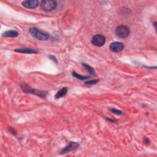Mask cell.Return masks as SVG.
Returning a JSON list of instances; mask_svg holds the SVG:
<instances>
[{
  "mask_svg": "<svg viewBox=\"0 0 157 157\" xmlns=\"http://www.w3.org/2000/svg\"><path fill=\"white\" fill-rule=\"evenodd\" d=\"M20 87L22 90V91L26 93H30L33 95H35L41 97V98H46L47 95V92L45 91L39 90L34 89L32 88L30 86H29L26 83H22L20 85Z\"/></svg>",
  "mask_w": 157,
  "mask_h": 157,
  "instance_id": "obj_1",
  "label": "cell"
},
{
  "mask_svg": "<svg viewBox=\"0 0 157 157\" xmlns=\"http://www.w3.org/2000/svg\"><path fill=\"white\" fill-rule=\"evenodd\" d=\"M29 33L33 38L39 41H47L49 38V35L36 28H32L29 29Z\"/></svg>",
  "mask_w": 157,
  "mask_h": 157,
  "instance_id": "obj_2",
  "label": "cell"
},
{
  "mask_svg": "<svg viewBox=\"0 0 157 157\" xmlns=\"http://www.w3.org/2000/svg\"><path fill=\"white\" fill-rule=\"evenodd\" d=\"M57 3L55 1L52 0H44L40 3L41 9L46 12H51L57 8Z\"/></svg>",
  "mask_w": 157,
  "mask_h": 157,
  "instance_id": "obj_3",
  "label": "cell"
},
{
  "mask_svg": "<svg viewBox=\"0 0 157 157\" xmlns=\"http://www.w3.org/2000/svg\"><path fill=\"white\" fill-rule=\"evenodd\" d=\"M115 34L120 38H126L130 35V30L129 27L121 25L118 26L115 29Z\"/></svg>",
  "mask_w": 157,
  "mask_h": 157,
  "instance_id": "obj_4",
  "label": "cell"
},
{
  "mask_svg": "<svg viewBox=\"0 0 157 157\" xmlns=\"http://www.w3.org/2000/svg\"><path fill=\"white\" fill-rule=\"evenodd\" d=\"M92 43L95 46L101 47L106 43V38L103 35H95L92 39Z\"/></svg>",
  "mask_w": 157,
  "mask_h": 157,
  "instance_id": "obj_5",
  "label": "cell"
},
{
  "mask_svg": "<svg viewBox=\"0 0 157 157\" xmlns=\"http://www.w3.org/2000/svg\"><path fill=\"white\" fill-rule=\"evenodd\" d=\"M124 44L120 42H112L109 46V49L115 53L120 52L124 49Z\"/></svg>",
  "mask_w": 157,
  "mask_h": 157,
  "instance_id": "obj_6",
  "label": "cell"
},
{
  "mask_svg": "<svg viewBox=\"0 0 157 157\" xmlns=\"http://www.w3.org/2000/svg\"><path fill=\"white\" fill-rule=\"evenodd\" d=\"M79 146V144L75 142H70V144L67 145L61 152V154H65L77 149Z\"/></svg>",
  "mask_w": 157,
  "mask_h": 157,
  "instance_id": "obj_7",
  "label": "cell"
},
{
  "mask_svg": "<svg viewBox=\"0 0 157 157\" xmlns=\"http://www.w3.org/2000/svg\"><path fill=\"white\" fill-rule=\"evenodd\" d=\"M22 5L27 9H33L39 6V1L37 0H27L22 2Z\"/></svg>",
  "mask_w": 157,
  "mask_h": 157,
  "instance_id": "obj_8",
  "label": "cell"
},
{
  "mask_svg": "<svg viewBox=\"0 0 157 157\" xmlns=\"http://www.w3.org/2000/svg\"><path fill=\"white\" fill-rule=\"evenodd\" d=\"M14 51L18 52V53L22 54H38L39 53V51L33 48H28V47H22V48H18L14 49Z\"/></svg>",
  "mask_w": 157,
  "mask_h": 157,
  "instance_id": "obj_9",
  "label": "cell"
},
{
  "mask_svg": "<svg viewBox=\"0 0 157 157\" xmlns=\"http://www.w3.org/2000/svg\"><path fill=\"white\" fill-rule=\"evenodd\" d=\"M67 92H68V88L67 87H63L61 90L56 93L55 97L56 99H60L61 98H63L65 96H66Z\"/></svg>",
  "mask_w": 157,
  "mask_h": 157,
  "instance_id": "obj_10",
  "label": "cell"
},
{
  "mask_svg": "<svg viewBox=\"0 0 157 157\" xmlns=\"http://www.w3.org/2000/svg\"><path fill=\"white\" fill-rule=\"evenodd\" d=\"M19 33L15 30H9L4 32L3 34V36L7 37V38H16L19 36Z\"/></svg>",
  "mask_w": 157,
  "mask_h": 157,
  "instance_id": "obj_11",
  "label": "cell"
},
{
  "mask_svg": "<svg viewBox=\"0 0 157 157\" xmlns=\"http://www.w3.org/2000/svg\"><path fill=\"white\" fill-rule=\"evenodd\" d=\"M72 76L74 77H76L80 80H87L88 79H89L90 77L88 76H81L80 75V74L76 73L75 71H74L72 72Z\"/></svg>",
  "mask_w": 157,
  "mask_h": 157,
  "instance_id": "obj_12",
  "label": "cell"
},
{
  "mask_svg": "<svg viewBox=\"0 0 157 157\" xmlns=\"http://www.w3.org/2000/svg\"><path fill=\"white\" fill-rule=\"evenodd\" d=\"M82 65H83V66H84L85 68L88 71L90 74H92V76H95L96 73H95V71L92 67H91L90 66H89L88 65H87L86 63H82Z\"/></svg>",
  "mask_w": 157,
  "mask_h": 157,
  "instance_id": "obj_13",
  "label": "cell"
},
{
  "mask_svg": "<svg viewBox=\"0 0 157 157\" xmlns=\"http://www.w3.org/2000/svg\"><path fill=\"white\" fill-rule=\"evenodd\" d=\"M98 80H88L86 81L85 82V84L88 86H90V85H96L97 83L98 82Z\"/></svg>",
  "mask_w": 157,
  "mask_h": 157,
  "instance_id": "obj_14",
  "label": "cell"
},
{
  "mask_svg": "<svg viewBox=\"0 0 157 157\" xmlns=\"http://www.w3.org/2000/svg\"><path fill=\"white\" fill-rule=\"evenodd\" d=\"M110 110L113 113H114V114H115L116 115H120L123 114V112L122 111L117 110L116 109H110Z\"/></svg>",
  "mask_w": 157,
  "mask_h": 157,
  "instance_id": "obj_15",
  "label": "cell"
},
{
  "mask_svg": "<svg viewBox=\"0 0 157 157\" xmlns=\"http://www.w3.org/2000/svg\"><path fill=\"white\" fill-rule=\"evenodd\" d=\"M51 60H53L54 62H55L56 63H57V58L54 57V56H52V55H50L49 57Z\"/></svg>",
  "mask_w": 157,
  "mask_h": 157,
  "instance_id": "obj_16",
  "label": "cell"
},
{
  "mask_svg": "<svg viewBox=\"0 0 157 157\" xmlns=\"http://www.w3.org/2000/svg\"><path fill=\"white\" fill-rule=\"evenodd\" d=\"M9 131H10V132H11V133H12L13 134H14V135H15V134H16V131H15L13 128H9Z\"/></svg>",
  "mask_w": 157,
  "mask_h": 157,
  "instance_id": "obj_17",
  "label": "cell"
},
{
  "mask_svg": "<svg viewBox=\"0 0 157 157\" xmlns=\"http://www.w3.org/2000/svg\"><path fill=\"white\" fill-rule=\"evenodd\" d=\"M153 25H154V27H155V29H156V22H154V23H153Z\"/></svg>",
  "mask_w": 157,
  "mask_h": 157,
  "instance_id": "obj_18",
  "label": "cell"
}]
</instances>
